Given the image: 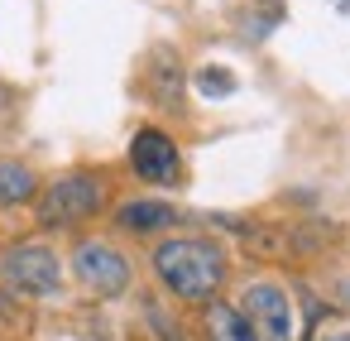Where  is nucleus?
Listing matches in <instances>:
<instances>
[{
	"label": "nucleus",
	"mask_w": 350,
	"mask_h": 341,
	"mask_svg": "<svg viewBox=\"0 0 350 341\" xmlns=\"http://www.w3.org/2000/svg\"><path fill=\"white\" fill-rule=\"evenodd\" d=\"M101 202H106V188L92 173H68L39 197V221L44 226H77L87 216H96Z\"/></svg>",
	"instance_id": "nucleus-2"
},
{
	"label": "nucleus",
	"mask_w": 350,
	"mask_h": 341,
	"mask_svg": "<svg viewBox=\"0 0 350 341\" xmlns=\"http://www.w3.org/2000/svg\"><path fill=\"white\" fill-rule=\"evenodd\" d=\"M130 168H135L144 183H178V178H183V154H178V144H173L163 130L144 125V130L130 140Z\"/></svg>",
	"instance_id": "nucleus-6"
},
{
	"label": "nucleus",
	"mask_w": 350,
	"mask_h": 341,
	"mask_svg": "<svg viewBox=\"0 0 350 341\" xmlns=\"http://www.w3.org/2000/svg\"><path fill=\"white\" fill-rule=\"evenodd\" d=\"M206 336L211 341H254V327H250V317L235 303H216L211 298V307H206Z\"/></svg>",
	"instance_id": "nucleus-7"
},
{
	"label": "nucleus",
	"mask_w": 350,
	"mask_h": 341,
	"mask_svg": "<svg viewBox=\"0 0 350 341\" xmlns=\"http://www.w3.org/2000/svg\"><path fill=\"white\" fill-rule=\"evenodd\" d=\"M154 274L163 279L168 293H178L183 303H211L216 288L226 283V250L216 240H197V236H173L154 250Z\"/></svg>",
	"instance_id": "nucleus-1"
},
{
	"label": "nucleus",
	"mask_w": 350,
	"mask_h": 341,
	"mask_svg": "<svg viewBox=\"0 0 350 341\" xmlns=\"http://www.w3.org/2000/svg\"><path fill=\"white\" fill-rule=\"evenodd\" d=\"M72 269H77V279H82L92 293H101V298H116V293L130 288V260H125L120 250H111L106 240H82L77 255H72Z\"/></svg>",
	"instance_id": "nucleus-4"
},
{
	"label": "nucleus",
	"mask_w": 350,
	"mask_h": 341,
	"mask_svg": "<svg viewBox=\"0 0 350 341\" xmlns=\"http://www.w3.org/2000/svg\"><path fill=\"white\" fill-rule=\"evenodd\" d=\"M326 341H350V331H336V336H326Z\"/></svg>",
	"instance_id": "nucleus-11"
},
{
	"label": "nucleus",
	"mask_w": 350,
	"mask_h": 341,
	"mask_svg": "<svg viewBox=\"0 0 350 341\" xmlns=\"http://www.w3.org/2000/svg\"><path fill=\"white\" fill-rule=\"evenodd\" d=\"M197 87H202L211 101H221V97H230V92H235V77H230V73H221V68H206V73H197Z\"/></svg>",
	"instance_id": "nucleus-10"
},
{
	"label": "nucleus",
	"mask_w": 350,
	"mask_h": 341,
	"mask_svg": "<svg viewBox=\"0 0 350 341\" xmlns=\"http://www.w3.org/2000/svg\"><path fill=\"white\" fill-rule=\"evenodd\" d=\"M0 269H5L10 288H20L29 298H53L58 283H63V264H58V255L49 245H15Z\"/></svg>",
	"instance_id": "nucleus-3"
},
{
	"label": "nucleus",
	"mask_w": 350,
	"mask_h": 341,
	"mask_svg": "<svg viewBox=\"0 0 350 341\" xmlns=\"http://www.w3.org/2000/svg\"><path fill=\"white\" fill-rule=\"evenodd\" d=\"M240 312L254 327V341H293V303L278 283H250Z\"/></svg>",
	"instance_id": "nucleus-5"
},
{
	"label": "nucleus",
	"mask_w": 350,
	"mask_h": 341,
	"mask_svg": "<svg viewBox=\"0 0 350 341\" xmlns=\"http://www.w3.org/2000/svg\"><path fill=\"white\" fill-rule=\"evenodd\" d=\"M116 216H120L125 231H163V226L178 221V212H173L168 202H154V197H144V202H125Z\"/></svg>",
	"instance_id": "nucleus-8"
},
{
	"label": "nucleus",
	"mask_w": 350,
	"mask_h": 341,
	"mask_svg": "<svg viewBox=\"0 0 350 341\" xmlns=\"http://www.w3.org/2000/svg\"><path fill=\"white\" fill-rule=\"evenodd\" d=\"M34 173L25 168V164H0V207H20V202H29L34 197Z\"/></svg>",
	"instance_id": "nucleus-9"
}]
</instances>
